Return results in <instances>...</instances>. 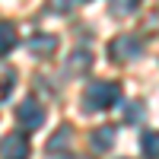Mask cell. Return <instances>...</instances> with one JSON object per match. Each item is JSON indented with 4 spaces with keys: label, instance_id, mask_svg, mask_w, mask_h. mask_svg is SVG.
Masks as SVG:
<instances>
[{
    "label": "cell",
    "instance_id": "obj_1",
    "mask_svg": "<svg viewBox=\"0 0 159 159\" xmlns=\"http://www.w3.org/2000/svg\"><path fill=\"white\" fill-rule=\"evenodd\" d=\"M118 99H121L118 83H111V80H92L83 92V108L86 111H105L111 105H118Z\"/></svg>",
    "mask_w": 159,
    "mask_h": 159
},
{
    "label": "cell",
    "instance_id": "obj_2",
    "mask_svg": "<svg viewBox=\"0 0 159 159\" xmlns=\"http://www.w3.org/2000/svg\"><path fill=\"white\" fill-rule=\"evenodd\" d=\"M108 54H111L118 64H124V61H137V57L143 54V42H140L137 35H118V38H111Z\"/></svg>",
    "mask_w": 159,
    "mask_h": 159
},
{
    "label": "cell",
    "instance_id": "obj_3",
    "mask_svg": "<svg viewBox=\"0 0 159 159\" xmlns=\"http://www.w3.org/2000/svg\"><path fill=\"white\" fill-rule=\"evenodd\" d=\"M16 121H19L25 130H38V127L45 124V108H42L35 99H25L19 108H16Z\"/></svg>",
    "mask_w": 159,
    "mask_h": 159
},
{
    "label": "cell",
    "instance_id": "obj_4",
    "mask_svg": "<svg viewBox=\"0 0 159 159\" xmlns=\"http://www.w3.org/2000/svg\"><path fill=\"white\" fill-rule=\"evenodd\" d=\"M29 153V137L19 134V130H13V134H7L3 140H0V156H10V159H19Z\"/></svg>",
    "mask_w": 159,
    "mask_h": 159
},
{
    "label": "cell",
    "instance_id": "obj_5",
    "mask_svg": "<svg viewBox=\"0 0 159 159\" xmlns=\"http://www.w3.org/2000/svg\"><path fill=\"white\" fill-rule=\"evenodd\" d=\"M57 51V38L54 35H32L29 38V54H35V57H51Z\"/></svg>",
    "mask_w": 159,
    "mask_h": 159
},
{
    "label": "cell",
    "instance_id": "obj_6",
    "mask_svg": "<svg viewBox=\"0 0 159 159\" xmlns=\"http://www.w3.org/2000/svg\"><path fill=\"white\" fill-rule=\"evenodd\" d=\"M89 147L92 150H111L115 147V127H99V130H92V137H89Z\"/></svg>",
    "mask_w": 159,
    "mask_h": 159
},
{
    "label": "cell",
    "instance_id": "obj_7",
    "mask_svg": "<svg viewBox=\"0 0 159 159\" xmlns=\"http://www.w3.org/2000/svg\"><path fill=\"white\" fill-rule=\"evenodd\" d=\"M70 137H73V134H70V127L64 124V127H57V134L48 140V147H45V150H48L51 156H57V153H67V147H70Z\"/></svg>",
    "mask_w": 159,
    "mask_h": 159
},
{
    "label": "cell",
    "instance_id": "obj_8",
    "mask_svg": "<svg viewBox=\"0 0 159 159\" xmlns=\"http://www.w3.org/2000/svg\"><path fill=\"white\" fill-rule=\"evenodd\" d=\"M92 64V54L89 51H73V57L67 61V73H86Z\"/></svg>",
    "mask_w": 159,
    "mask_h": 159
},
{
    "label": "cell",
    "instance_id": "obj_9",
    "mask_svg": "<svg viewBox=\"0 0 159 159\" xmlns=\"http://www.w3.org/2000/svg\"><path fill=\"white\" fill-rule=\"evenodd\" d=\"M13 48H16V29L10 22H0V54H7Z\"/></svg>",
    "mask_w": 159,
    "mask_h": 159
},
{
    "label": "cell",
    "instance_id": "obj_10",
    "mask_svg": "<svg viewBox=\"0 0 159 159\" xmlns=\"http://www.w3.org/2000/svg\"><path fill=\"white\" fill-rule=\"evenodd\" d=\"M140 150L143 156H159V130H147L140 137Z\"/></svg>",
    "mask_w": 159,
    "mask_h": 159
},
{
    "label": "cell",
    "instance_id": "obj_11",
    "mask_svg": "<svg viewBox=\"0 0 159 159\" xmlns=\"http://www.w3.org/2000/svg\"><path fill=\"white\" fill-rule=\"evenodd\" d=\"M13 80H16L13 67H7V64H0V99H7V96H10V89H13Z\"/></svg>",
    "mask_w": 159,
    "mask_h": 159
},
{
    "label": "cell",
    "instance_id": "obj_12",
    "mask_svg": "<svg viewBox=\"0 0 159 159\" xmlns=\"http://www.w3.org/2000/svg\"><path fill=\"white\" fill-rule=\"evenodd\" d=\"M140 0H111V13L115 16H130V13H137Z\"/></svg>",
    "mask_w": 159,
    "mask_h": 159
},
{
    "label": "cell",
    "instance_id": "obj_13",
    "mask_svg": "<svg viewBox=\"0 0 159 159\" xmlns=\"http://www.w3.org/2000/svg\"><path fill=\"white\" fill-rule=\"evenodd\" d=\"M140 118H143V105L140 102H127L124 105V121L134 124V121H140Z\"/></svg>",
    "mask_w": 159,
    "mask_h": 159
}]
</instances>
